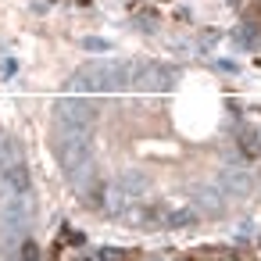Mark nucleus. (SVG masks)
Returning a JSON list of instances; mask_svg holds the SVG:
<instances>
[{
  "mask_svg": "<svg viewBox=\"0 0 261 261\" xmlns=\"http://www.w3.org/2000/svg\"><path fill=\"white\" fill-rule=\"evenodd\" d=\"M140 257H143V250H136V247H104L97 261H140Z\"/></svg>",
  "mask_w": 261,
  "mask_h": 261,
  "instance_id": "2",
  "label": "nucleus"
},
{
  "mask_svg": "<svg viewBox=\"0 0 261 261\" xmlns=\"http://www.w3.org/2000/svg\"><path fill=\"white\" fill-rule=\"evenodd\" d=\"M61 236H65V243H68V247H79V243L86 240V236H79V232H75V229H68V225H65V232H61Z\"/></svg>",
  "mask_w": 261,
  "mask_h": 261,
  "instance_id": "4",
  "label": "nucleus"
},
{
  "mask_svg": "<svg viewBox=\"0 0 261 261\" xmlns=\"http://www.w3.org/2000/svg\"><path fill=\"white\" fill-rule=\"evenodd\" d=\"M175 257L179 261H240L243 254L236 247H193V250H182Z\"/></svg>",
  "mask_w": 261,
  "mask_h": 261,
  "instance_id": "1",
  "label": "nucleus"
},
{
  "mask_svg": "<svg viewBox=\"0 0 261 261\" xmlns=\"http://www.w3.org/2000/svg\"><path fill=\"white\" fill-rule=\"evenodd\" d=\"M22 261H40V247H36L33 240H25V247H22Z\"/></svg>",
  "mask_w": 261,
  "mask_h": 261,
  "instance_id": "3",
  "label": "nucleus"
},
{
  "mask_svg": "<svg viewBox=\"0 0 261 261\" xmlns=\"http://www.w3.org/2000/svg\"><path fill=\"white\" fill-rule=\"evenodd\" d=\"M79 261H86V257H79Z\"/></svg>",
  "mask_w": 261,
  "mask_h": 261,
  "instance_id": "7",
  "label": "nucleus"
},
{
  "mask_svg": "<svg viewBox=\"0 0 261 261\" xmlns=\"http://www.w3.org/2000/svg\"><path fill=\"white\" fill-rule=\"evenodd\" d=\"M79 4H90V0H79Z\"/></svg>",
  "mask_w": 261,
  "mask_h": 261,
  "instance_id": "5",
  "label": "nucleus"
},
{
  "mask_svg": "<svg viewBox=\"0 0 261 261\" xmlns=\"http://www.w3.org/2000/svg\"><path fill=\"white\" fill-rule=\"evenodd\" d=\"M257 8H261V0H257Z\"/></svg>",
  "mask_w": 261,
  "mask_h": 261,
  "instance_id": "6",
  "label": "nucleus"
}]
</instances>
